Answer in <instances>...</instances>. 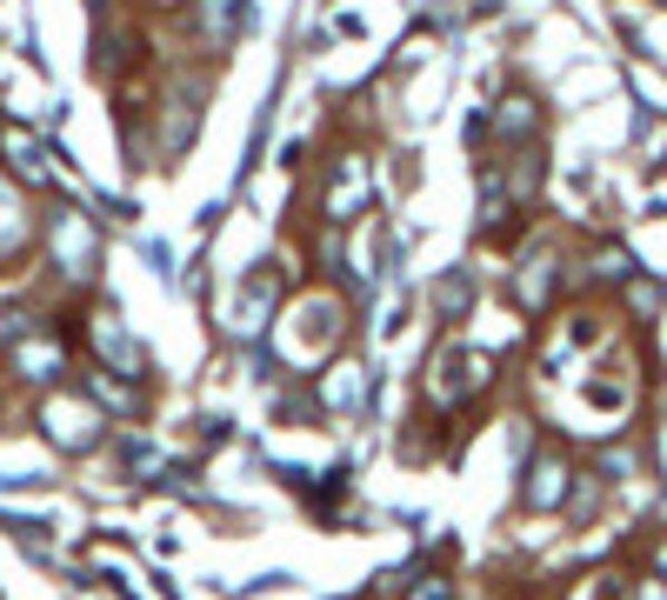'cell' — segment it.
Here are the masks:
<instances>
[{
  "instance_id": "1",
  "label": "cell",
  "mask_w": 667,
  "mask_h": 600,
  "mask_svg": "<svg viewBox=\"0 0 667 600\" xmlns=\"http://www.w3.org/2000/svg\"><path fill=\"white\" fill-rule=\"evenodd\" d=\"M94 347H100V361H107L120 381H140V374H147V354L134 347V334L120 327V314H114V307H100V314H94Z\"/></svg>"
},
{
  "instance_id": "2",
  "label": "cell",
  "mask_w": 667,
  "mask_h": 600,
  "mask_svg": "<svg viewBox=\"0 0 667 600\" xmlns=\"http://www.w3.org/2000/svg\"><path fill=\"white\" fill-rule=\"evenodd\" d=\"M53 254L67 274H87L94 267V234L80 227V214H53Z\"/></svg>"
},
{
  "instance_id": "3",
  "label": "cell",
  "mask_w": 667,
  "mask_h": 600,
  "mask_svg": "<svg viewBox=\"0 0 667 600\" xmlns=\"http://www.w3.org/2000/svg\"><path fill=\"white\" fill-rule=\"evenodd\" d=\"M468 387H481V354L448 347V354H441V374H434V394H441V401H461Z\"/></svg>"
},
{
  "instance_id": "4",
  "label": "cell",
  "mask_w": 667,
  "mask_h": 600,
  "mask_svg": "<svg viewBox=\"0 0 667 600\" xmlns=\"http://www.w3.org/2000/svg\"><path fill=\"white\" fill-rule=\"evenodd\" d=\"M361 200H367V167H361V160H341V167H334V187H327V214L347 220Z\"/></svg>"
},
{
  "instance_id": "5",
  "label": "cell",
  "mask_w": 667,
  "mask_h": 600,
  "mask_svg": "<svg viewBox=\"0 0 667 600\" xmlns=\"http://www.w3.org/2000/svg\"><path fill=\"white\" fill-rule=\"evenodd\" d=\"M127 60H134V47H127V27L100 13V40H94V73H107V80H114V73L127 67Z\"/></svg>"
},
{
  "instance_id": "6",
  "label": "cell",
  "mask_w": 667,
  "mask_h": 600,
  "mask_svg": "<svg viewBox=\"0 0 667 600\" xmlns=\"http://www.w3.org/2000/svg\"><path fill=\"white\" fill-rule=\"evenodd\" d=\"M281 294V267H261V281L241 287V327H267V307Z\"/></svg>"
},
{
  "instance_id": "7",
  "label": "cell",
  "mask_w": 667,
  "mask_h": 600,
  "mask_svg": "<svg viewBox=\"0 0 667 600\" xmlns=\"http://www.w3.org/2000/svg\"><path fill=\"white\" fill-rule=\"evenodd\" d=\"M568 488V468L561 461H534V481H528V508H555Z\"/></svg>"
},
{
  "instance_id": "8",
  "label": "cell",
  "mask_w": 667,
  "mask_h": 600,
  "mask_svg": "<svg viewBox=\"0 0 667 600\" xmlns=\"http://www.w3.org/2000/svg\"><path fill=\"white\" fill-rule=\"evenodd\" d=\"M0 147H7V160H13L27 180H40V174H47V154H40V147H33L20 127H7V134H0Z\"/></svg>"
},
{
  "instance_id": "9",
  "label": "cell",
  "mask_w": 667,
  "mask_h": 600,
  "mask_svg": "<svg viewBox=\"0 0 667 600\" xmlns=\"http://www.w3.org/2000/svg\"><path fill=\"white\" fill-rule=\"evenodd\" d=\"M468 301H474V281H468V274H461V267H454V274H441V281H434V307H441V321H454V314H461V307H468Z\"/></svg>"
},
{
  "instance_id": "10",
  "label": "cell",
  "mask_w": 667,
  "mask_h": 600,
  "mask_svg": "<svg viewBox=\"0 0 667 600\" xmlns=\"http://www.w3.org/2000/svg\"><path fill=\"white\" fill-rule=\"evenodd\" d=\"M234 7H241V0H200V20H207V40H227V33H234Z\"/></svg>"
},
{
  "instance_id": "11",
  "label": "cell",
  "mask_w": 667,
  "mask_h": 600,
  "mask_svg": "<svg viewBox=\"0 0 667 600\" xmlns=\"http://www.w3.org/2000/svg\"><path fill=\"white\" fill-rule=\"evenodd\" d=\"M575 600H628V581H621V574H595Z\"/></svg>"
},
{
  "instance_id": "12",
  "label": "cell",
  "mask_w": 667,
  "mask_h": 600,
  "mask_svg": "<svg viewBox=\"0 0 667 600\" xmlns=\"http://www.w3.org/2000/svg\"><path fill=\"white\" fill-rule=\"evenodd\" d=\"M73 421H80V414H73V407H53V441H67V447H80V441H87V434H80V427H73Z\"/></svg>"
},
{
  "instance_id": "13",
  "label": "cell",
  "mask_w": 667,
  "mask_h": 600,
  "mask_svg": "<svg viewBox=\"0 0 667 600\" xmlns=\"http://www.w3.org/2000/svg\"><path fill=\"white\" fill-rule=\"evenodd\" d=\"M501 120H508V134H514V127H534V107H528V94H514V107H508Z\"/></svg>"
},
{
  "instance_id": "14",
  "label": "cell",
  "mask_w": 667,
  "mask_h": 600,
  "mask_svg": "<svg viewBox=\"0 0 667 600\" xmlns=\"http://www.w3.org/2000/svg\"><path fill=\"white\" fill-rule=\"evenodd\" d=\"M408 600H454V588H448L441 574H428V581H421V588H414Z\"/></svg>"
},
{
  "instance_id": "15",
  "label": "cell",
  "mask_w": 667,
  "mask_h": 600,
  "mask_svg": "<svg viewBox=\"0 0 667 600\" xmlns=\"http://www.w3.org/2000/svg\"><path fill=\"white\" fill-rule=\"evenodd\" d=\"M601 274L621 281V274H628V254H621V247H601Z\"/></svg>"
}]
</instances>
